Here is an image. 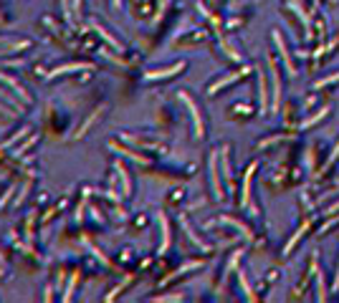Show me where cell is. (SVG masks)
<instances>
[{
  "label": "cell",
  "instance_id": "cell-7",
  "mask_svg": "<svg viewBox=\"0 0 339 303\" xmlns=\"http://www.w3.org/2000/svg\"><path fill=\"white\" fill-rule=\"evenodd\" d=\"M314 273H316V286H319V301H324V298H327V288H324V280H322L319 263H314Z\"/></svg>",
  "mask_w": 339,
  "mask_h": 303
},
{
  "label": "cell",
  "instance_id": "cell-2",
  "mask_svg": "<svg viewBox=\"0 0 339 303\" xmlns=\"http://www.w3.org/2000/svg\"><path fill=\"white\" fill-rule=\"evenodd\" d=\"M274 41H276L278 51H281V56H283V61H286V68H289V73H296V68H294V63H291V59H289V51H286V46H283V38H281V33H278V30H274Z\"/></svg>",
  "mask_w": 339,
  "mask_h": 303
},
{
  "label": "cell",
  "instance_id": "cell-8",
  "mask_svg": "<svg viewBox=\"0 0 339 303\" xmlns=\"http://www.w3.org/2000/svg\"><path fill=\"white\" fill-rule=\"evenodd\" d=\"M269 109V96H266V81H263V73H261V111Z\"/></svg>",
  "mask_w": 339,
  "mask_h": 303
},
{
  "label": "cell",
  "instance_id": "cell-11",
  "mask_svg": "<svg viewBox=\"0 0 339 303\" xmlns=\"http://www.w3.org/2000/svg\"><path fill=\"white\" fill-rule=\"evenodd\" d=\"M339 288V268H337V275H334V291Z\"/></svg>",
  "mask_w": 339,
  "mask_h": 303
},
{
  "label": "cell",
  "instance_id": "cell-6",
  "mask_svg": "<svg viewBox=\"0 0 339 303\" xmlns=\"http://www.w3.org/2000/svg\"><path fill=\"white\" fill-rule=\"evenodd\" d=\"M241 76H243V71H241V73H230V76H225V79H220L218 84H213V86H210V93H216L218 89H223V86H228V84H233V81H236V79H241Z\"/></svg>",
  "mask_w": 339,
  "mask_h": 303
},
{
  "label": "cell",
  "instance_id": "cell-3",
  "mask_svg": "<svg viewBox=\"0 0 339 303\" xmlns=\"http://www.w3.org/2000/svg\"><path fill=\"white\" fill-rule=\"evenodd\" d=\"M210 180H213V192H216V200H223V190H220V182H218V162H216V154L210 157Z\"/></svg>",
  "mask_w": 339,
  "mask_h": 303
},
{
  "label": "cell",
  "instance_id": "cell-12",
  "mask_svg": "<svg viewBox=\"0 0 339 303\" xmlns=\"http://www.w3.org/2000/svg\"><path fill=\"white\" fill-rule=\"evenodd\" d=\"M339 210V202H337V205H332V207H329V212H337Z\"/></svg>",
  "mask_w": 339,
  "mask_h": 303
},
{
  "label": "cell",
  "instance_id": "cell-4",
  "mask_svg": "<svg viewBox=\"0 0 339 303\" xmlns=\"http://www.w3.org/2000/svg\"><path fill=\"white\" fill-rule=\"evenodd\" d=\"M183 101L190 106V114H192V119H195V134H198V137H203V119H200V114H198V106L187 99L185 93H183Z\"/></svg>",
  "mask_w": 339,
  "mask_h": 303
},
{
  "label": "cell",
  "instance_id": "cell-5",
  "mask_svg": "<svg viewBox=\"0 0 339 303\" xmlns=\"http://www.w3.org/2000/svg\"><path fill=\"white\" fill-rule=\"evenodd\" d=\"M180 68H185V63H175L172 68H162V71H150L147 79H162V76H172V73H180Z\"/></svg>",
  "mask_w": 339,
  "mask_h": 303
},
{
  "label": "cell",
  "instance_id": "cell-1",
  "mask_svg": "<svg viewBox=\"0 0 339 303\" xmlns=\"http://www.w3.org/2000/svg\"><path fill=\"white\" fill-rule=\"evenodd\" d=\"M271 63V84H274V99H271V109L274 111H278V104H281V79H278V68L276 63H274V59L269 61Z\"/></svg>",
  "mask_w": 339,
  "mask_h": 303
},
{
  "label": "cell",
  "instance_id": "cell-10",
  "mask_svg": "<svg viewBox=\"0 0 339 303\" xmlns=\"http://www.w3.org/2000/svg\"><path fill=\"white\" fill-rule=\"evenodd\" d=\"M339 157V144H337V149H334V154H332V157H329V162H327V164H324V169H327V167H329V164H332V162H334V159H337Z\"/></svg>",
  "mask_w": 339,
  "mask_h": 303
},
{
  "label": "cell",
  "instance_id": "cell-9",
  "mask_svg": "<svg viewBox=\"0 0 339 303\" xmlns=\"http://www.w3.org/2000/svg\"><path fill=\"white\" fill-rule=\"evenodd\" d=\"M334 81H339V73H337V76H329V79H324V81H319V84H316V89H322V86H327V84H334Z\"/></svg>",
  "mask_w": 339,
  "mask_h": 303
}]
</instances>
